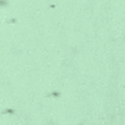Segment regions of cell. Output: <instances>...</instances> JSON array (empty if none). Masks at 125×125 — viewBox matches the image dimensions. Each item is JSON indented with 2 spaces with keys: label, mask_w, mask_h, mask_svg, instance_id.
<instances>
[{
  "label": "cell",
  "mask_w": 125,
  "mask_h": 125,
  "mask_svg": "<svg viewBox=\"0 0 125 125\" xmlns=\"http://www.w3.org/2000/svg\"><path fill=\"white\" fill-rule=\"evenodd\" d=\"M5 4H6L5 0H0V5H5Z\"/></svg>",
  "instance_id": "cell-1"
}]
</instances>
